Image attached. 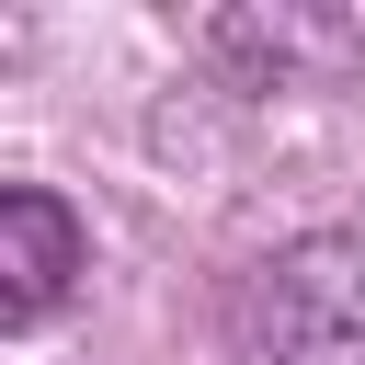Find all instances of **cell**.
<instances>
[{"label":"cell","mask_w":365,"mask_h":365,"mask_svg":"<svg viewBox=\"0 0 365 365\" xmlns=\"http://www.w3.org/2000/svg\"><path fill=\"white\" fill-rule=\"evenodd\" d=\"M80 274H91V228H80L46 182H0V319L34 331Z\"/></svg>","instance_id":"7a4b0ae2"},{"label":"cell","mask_w":365,"mask_h":365,"mask_svg":"<svg viewBox=\"0 0 365 365\" xmlns=\"http://www.w3.org/2000/svg\"><path fill=\"white\" fill-rule=\"evenodd\" d=\"M240 331H251V365H365V240L354 228L285 240L251 274Z\"/></svg>","instance_id":"6da1fadb"}]
</instances>
